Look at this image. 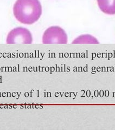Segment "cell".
<instances>
[{
    "instance_id": "3957f363",
    "label": "cell",
    "mask_w": 115,
    "mask_h": 130,
    "mask_svg": "<svg viewBox=\"0 0 115 130\" xmlns=\"http://www.w3.org/2000/svg\"><path fill=\"white\" fill-rule=\"evenodd\" d=\"M6 43L8 44H30L33 43V37L28 29L18 27L10 30L8 34Z\"/></svg>"
},
{
    "instance_id": "6da1fadb",
    "label": "cell",
    "mask_w": 115,
    "mask_h": 130,
    "mask_svg": "<svg viewBox=\"0 0 115 130\" xmlns=\"http://www.w3.org/2000/svg\"><path fill=\"white\" fill-rule=\"evenodd\" d=\"M42 12V6L39 0H16L13 6L15 19L25 25H32L37 22Z\"/></svg>"
},
{
    "instance_id": "7a4b0ae2",
    "label": "cell",
    "mask_w": 115,
    "mask_h": 130,
    "mask_svg": "<svg viewBox=\"0 0 115 130\" xmlns=\"http://www.w3.org/2000/svg\"><path fill=\"white\" fill-rule=\"evenodd\" d=\"M42 41L45 44H65L68 42V37L65 30L60 27L51 26L44 32Z\"/></svg>"
},
{
    "instance_id": "5b68a950",
    "label": "cell",
    "mask_w": 115,
    "mask_h": 130,
    "mask_svg": "<svg viewBox=\"0 0 115 130\" xmlns=\"http://www.w3.org/2000/svg\"><path fill=\"white\" fill-rule=\"evenodd\" d=\"M72 44H99L98 40L90 34H84L76 38Z\"/></svg>"
},
{
    "instance_id": "277c9868",
    "label": "cell",
    "mask_w": 115,
    "mask_h": 130,
    "mask_svg": "<svg viewBox=\"0 0 115 130\" xmlns=\"http://www.w3.org/2000/svg\"><path fill=\"white\" fill-rule=\"evenodd\" d=\"M99 9L106 14H115V0H97Z\"/></svg>"
}]
</instances>
